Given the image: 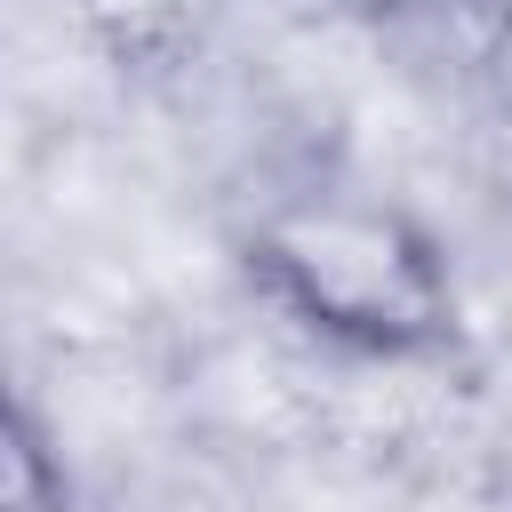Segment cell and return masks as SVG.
<instances>
[{
    "mask_svg": "<svg viewBox=\"0 0 512 512\" xmlns=\"http://www.w3.org/2000/svg\"><path fill=\"white\" fill-rule=\"evenodd\" d=\"M248 288L344 360H448L464 344V288L448 240L384 192H296L240 232Z\"/></svg>",
    "mask_w": 512,
    "mask_h": 512,
    "instance_id": "6da1fadb",
    "label": "cell"
},
{
    "mask_svg": "<svg viewBox=\"0 0 512 512\" xmlns=\"http://www.w3.org/2000/svg\"><path fill=\"white\" fill-rule=\"evenodd\" d=\"M392 16H432V24H464V32H512V0H376Z\"/></svg>",
    "mask_w": 512,
    "mask_h": 512,
    "instance_id": "3957f363",
    "label": "cell"
},
{
    "mask_svg": "<svg viewBox=\"0 0 512 512\" xmlns=\"http://www.w3.org/2000/svg\"><path fill=\"white\" fill-rule=\"evenodd\" d=\"M8 512H64V464H48V432L32 408L8 416Z\"/></svg>",
    "mask_w": 512,
    "mask_h": 512,
    "instance_id": "7a4b0ae2",
    "label": "cell"
}]
</instances>
